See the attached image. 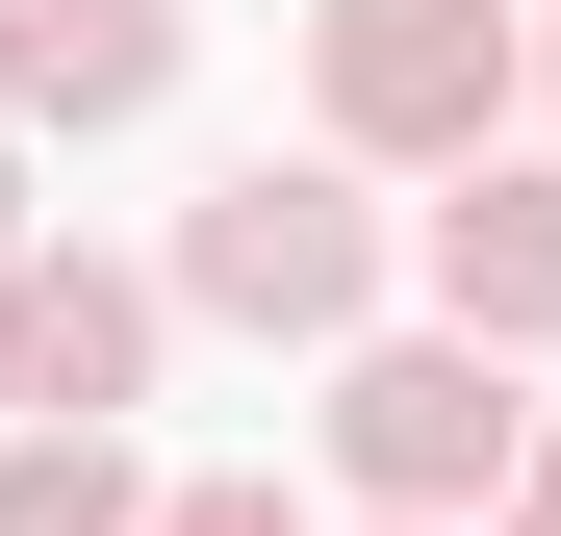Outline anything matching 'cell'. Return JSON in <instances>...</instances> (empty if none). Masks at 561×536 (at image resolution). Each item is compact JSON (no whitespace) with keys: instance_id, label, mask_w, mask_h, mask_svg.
Returning a JSON list of instances; mask_svg holds the SVG:
<instances>
[{"instance_id":"1","label":"cell","mask_w":561,"mask_h":536,"mask_svg":"<svg viewBox=\"0 0 561 536\" xmlns=\"http://www.w3.org/2000/svg\"><path fill=\"white\" fill-rule=\"evenodd\" d=\"M383 153H230L205 205H179V307L205 332H357L383 307V205H357Z\"/></svg>"},{"instance_id":"2","label":"cell","mask_w":561,"mask_h":536,"mask_svg":"<svg viewBox=\"0 0 561 536\" xmlns=\"http://www.w3.org/2000/svg\"><path fill=\"white\" fill-rule=\"evenodd\" d=\"M511 460H536V409H511V332H357L332 357V486L357 511H511Z\"/></svg>"},{"instance_id":"3","label":"cell","mask_w":561,"mask_h":536,"mask_svg":"<svg viewBox=\"0 0 561 536\" xmlns=\"http://www.w3.org/2000/svg\"><path fill=\"white\" fill-rule=\"evenodd\" d=\"M511 0H307V103H332V153H383V179H459L511 128Z\"/></svg>"},{"instance_id":"4","label":"cell","mask_w":561,"mask_h":536,"mask_svg":"<svg viewBox=\"0 0 561 536\" xmlns=\"http://www.w3.org/2000/svg\"><path fill=\"white\" fill-rule=\"evenodd\" d=\"M153 332H179V255H153V282H128V255H77V230L0 255V409H128Z\"/></svg>"},{"instance_id":"5","label":"cell","mask_w":561,"mask_h":536,"mask_svg":"<svg viewBox=\"0 0 561 536\" xmlns=\"http://www.w3.org/2000/svg\"><path fill=\"white\" fill-rule=\"evenodd\" d=\"M409 255H434V307H459V332L561 357V179H536V153H459V205H434Z\"/></svg>"},{"instance_id":"6","label":"cell","mask_w":561,"mask_h":536,"mask_svg":"<svg viewBox=\"0 0 561 536\" xmlns=\"http://www.w3.org/2000/svg\"><path fill=\"white\" fill-rule=\"evenodd\" d=\"M0 103L26 128H153L179 103V0H0Z\"/></svg>"},{"instance_id":"7","label":"cell","mask_w":561,"mask_h":536,"mask_svg":"<svg viewBox=\"0 0 561 536\" xmlns=\"http://www.w3.org/2000/svg\"><path fill=\"white\" fill-rule=\"evenodd\" d=\"M179 486H128V434L103 409H26V434H0V536H153Z\"/></svg>"},{"instance_id":"8","label":"cell","mask_w":561,"mask_h":536,"mask_svg":"<svg viewBox=\"0 0 561 536\" xmlns=\"http://www.w3.org/2000/svg\"><path fill=\"white\" fill-rule=\"evenodd\" d=\"M153 536H307V511H280V486H179Z\"/></svg>"},{"instance_id":"9","label":"cell","mask_w":561,"mask_h":536,"mask_svg":"<svg viewBox=\"0 0 561 536\" xmlns=\"http://www.w3.org/2000/svg\"><path fill=\"white\" fill-rule=\"evenodd\" d=\"M511 536H561V409H536V460H511Z\"/></svg>"},{"instance_id":"10","label":"cell","mask_w":561,"mask_h":536,"mask_svg":"<svg viewBox=\"0 0 561 536\" xmlns=\"http://www.w3.org/2000/svg\"><path fill=\"white\" fill-rule=\"evenodd\" d=\"M357 536H485V511H357Z\"/></svg>"},{"instance_id":"11","label":"cell","mask_w":561,"mask_h":536,"mask_svg":"<svg viewBox=\"0 0 561 536\" xmlns=\"http://www.w3.org/2000/svg\"><path fill=\"white\" fill-rule=\"evenodd\" d=\"M0 255H26V179H0Z\"/></svg>"},{"instance_id":"12","label":"cell","mask_w":561,"mask_h":536,"mask_svg":"<svg viewBox=\"0 0 561 536\" xmlns=\"http://www.w3.org/2000/svg\"><path fill=\"white\" fill-rule=\"evenodd\" d=\"M536 103H561V52H536Z\"/></svg>"}]
</instances>
